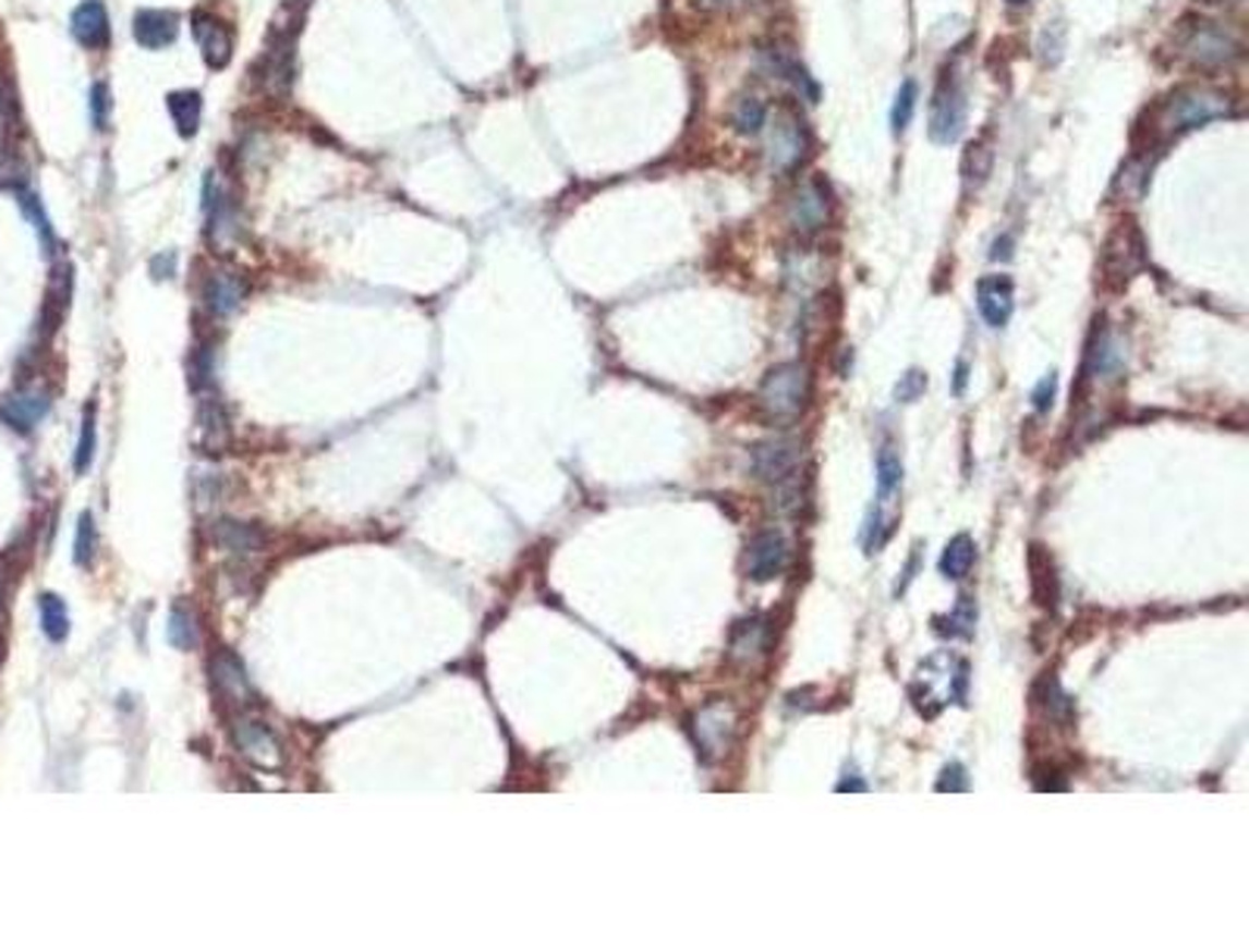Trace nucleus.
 <instances>
[{
    "label": "nucleus",
    "instance_id": "obj_46",
    "mask_svg": "<svg viewBox=\"0 0 1249 937\" xmlns=\"http://www.w3.org/2000/svg\"><path fill=\"white\" fill-rule=\"evenodd\" d=\"M1009 3H1012V7H1018V3H1028V0H1009Z\"/></svg>",
    "mask_w": 1249,
    "mask_h": 937
},
{
    "label": "nucleus",
    "instance_id": "obj_5",
    "mask_svg": "<svg viewBox=\"0 0 1249 937\" xmlns=\"http://www.w3.org/2000/svg\"><path fill=\"white\" fill-rule=\"evenodd\" d=\"M738 728V713L728 701L706 703L694 716V738L700 753L706 759H716L721 750L731 744V734Z\"/></svg>",
    "mask_w": 1249,
    "mask_h": 937
},
{
    "label": "nucleus",
    "instance_id": "obj_39",
    "mask_svg": "<svg viewBox=\"0 0 1249 937\" xmlns=\"http://www.w3.org/2000/svg\"><path fill=\"white\" fill-rule=\"evenodd\" d=\"M1053 394H1056V375L1050 373L1043 375L1041 385L1034 388V406H1038L1041 413L1043 410H1050V406H1053Z\"/></svg>",
    "mask_w": 1249,
    "mask_h": 937
},
{
    "label": "nucleus",
    "instance_id": "obj_27",
    "mask_svg": "<svg viewBox=\"0 0 1249 937\" xmlns=\"http://www.w3.org/2000/svg\"><path fill=\"white\" fill-rule=\"evenodd\" d=\"M38 612H41V629L50 641H63L70 634V612L57 594H41Z\"/></svg>",
    "mask_w": 1249,
    "mask_h": 937
},
{
    "label": "nucleus",
    "instance_id": "obj_43",
    "mask_svg": "<svg viewBox=\"0 0 1249 937\" xmlns=\"http://www.w3.org/2000/svg\"><path fill=\"white\" fill-rule=\"evenodd\" d=\"M1009 244H1012L1009 238H1003V241H996L994 251H991V257H994V259H999V257L1006 259V257H1009Z\"/></svg>",
    "mask_w": 1249,
    "mask_h": 937
},
{
    "label": "nucleus",
    "instance_id": "obj_22",
    "mask_svg": "<svg viewBox=\"0 0 1249 937\" xmlns=\"http://www.w3.org/2000/svg\"><path fill=\"white\" fill-rule=\"evenodd\" d=\"M197 422H201V445L207 447L209 453L222 450L226 441H229V419H226L222 403L213 398H204L201 413H197Z\"/></svg>",
    "mask_w": 1249,
    "mask_h": 937
},
{
    "label": "nucleus",
    "instance_id": "obj_35",
    "mask_svg": "<svg viewBox=\"0 0 1249 937\" xmlns=\"http://www.w3.org/2000/svg\"><path fill=\"white\" fill-rule=\"evenodd\" d=\"M94 460V413H85L82 422V438H78V450H75V472H85L92 466Z\"/></svg>",
    "mask_w": 1249,
    "mask_h": 937
},
{
    "label": "nucleus",
    "instance_id": "obj_28",
    "mask_svg": "<svg viewBox=\"0 0 1249 937\" xmlns=\"http://www.w3.org/2000/svg\"><path fill=\"white\" fill-rule=\"evenodd\" d=\"M731 122H735V129H738L741 135H760L765 125L763 100H760V97H741V100L735 104Z\"/></svg>",
    "mask_w": 1249,
    "mask_h": 937
},
{
    "label": "nucleus",
    "instance_id": "obj_33",
    "mask_svg": "<svg viewBox=\"0 0 1249 937\" xmlns=\"http://www.w3.org/2000/svg\"><path fill=\"white\" fill-rule=\"evenodd\" d=\"M94 550H97V528H94V515L82 513L78 519V528H75V562L78 565H88L94 560Z\"/></svg>",
    "mask_w": 1249,
    "mask_h": 937
},
{
    "label": "nucleus",
    "instance_id": "obj_21",
    "mask_svg": "<svg viewBox=\"0 0 1249 937\" xmlns=\"http://www.w3.org/2000/svg\"><path fill=\"white\" fill-rule=\"evenodd\" d=\"M166 107H169V117L175 122L179 135L182 138H194L197 129H201V113H204V100L197 92H172L166 97Z\"/></svg>",
    "mask_w": 1249,
    "mask_h": 937
},
{
    "label": "nucleus",
    "instance_id": "obj_1",
    "mask_svg": "<svg viewBox=\"0 0 1249 937\" xmlns=\"http://www.w3.org/2000/svg\"><path fill=\"white\" fill-rule=\"evenodd\" d=\"M810 369L803 363H781L765 375L756 394V410L768 422H793L810 400Z\"/></svg>",
    "mask_w": 1249,
    "mask_h": 937
},
{
    "label": "nucleus",
    "instance_id": "obj_45",
    "mask_svg": "<svg viewBox=\"0 0 1249 937\" xmlns=\"http://www.w3.org/2000/svg\"><path fill=\"white\" fill-rule=\"evenodd\" d=\"M1203 3H1230V0H1203Z\"/></svg>",
    "mask_w": 1249,
    "mask_h": 937
},
{
    "label": "nucleus",
    "instance_id": "obj_40",
    "mask_svg": "<svg viewBox=\"0 0 1249 937\" xmlns=\"http://www.w3.org/2000/svg\"><path fill=\"white\" fill-rule=\"evenodd\" d=\"M162 269H166V279H169V276H172V269H175V254L154 259V276H157V279H162Z\"/></svg>",
    "mask_w": 1249,
    "mask_h": 937
},
{
    "label": "nucleus",
    "instance_id": "obj_41",
    "mask_svg": "<svg viewBox=\"0 0 1249 937\" xmlns=\"http://www.w3.org/2000/svg\"><path fill=\"white\" fill-rule=\"evenodd\" d=\"M700 7H706V10H731L738 0H696Z\"/></svg>",
    "mask_w": 1249,
    "mask_h": 937
},
{
    "label": "nucleus",
    "instance_id": "obj_18",
    "mask_svg": "<svg viewBox=\"0 0 1249 937\" xmlns=\"http://www.w3.org/2000/svg\"><path fill=\"white\" fill-rule=\"evenodd\" d=\"M1028 565H1031V594H1034V604H1038V607L1053 609L1056 607V597H1059V582H1056L1053 557L1043 550L1041 544H1034L1031 553H1028Z\"/></svg>",
    "mask_w": 1249,
    "mask_h": 937
},
{
    "label": "nucleus",
    "instance_id": "obj_8",
    "mask_svg": "<svg viewBox=\"0 0 1249 937\" xmlns=\"http://www.w3.org/2000/svg\"><path fill=\"white\" fill-rule=\"evenodd\" d=\"M828 212H832L828 187L822 185L818 179H807L787 200V222L800 234H812L818 232V229H825Z\"/></svg>",
    "mask_w": 1249,
    "mask_h": 937
},
{
    "label": "nucleus",
    "instance_id": "obj_23",
    "mask_svg": "<svg viewBox=\"0 0 1249 937\" xmlns=\"http://www.w3.org/2000/svg\"><path fill=\"white\" fill-rule=\"evenodd\" d=\"M991 169H994V144H991V135H981V138H974L972 144L966 147V157H962V179H966V185L969 187H981L987 182Z\"/></svg>",
    "mask_w": 1249,
    "mask_h": 937
},
{
    "label": "nucleus",
    "instance_id": "obj_10",
    "mask_svg": "<svg viewBox=\"0 0 1249 937\" xmlns=\"http://www.w3.org/2000/svg\"><path fill=\"white\" fill-rule=\"evenodd\" d=\"M191 32H194V38H197V47H201V53H204L209 70H226L234 50L232 28L222 23L219 16L207 13V10H197V13L191 16Z\"/></svg>",
    "mask_w": 1249,
    "mask_h": 937
},
{
    "label": "nucleus",
    "instance_id": "obj_11",
    "mask_svg": "<svg viewBox=\"0 0 1249 937\" xmlns=\"http://www.w3.org/2000/svg\"><path fill=\"white\" fill-rule=\"evenodd\" d=\"M800 463V445L790 438H772L753 447V472L765 482H785Z\"/></svg>",
    "mask_w": 1249,
    "mask_h": 937
},
{
    "label": "nucleus",
    "instance_id": "obj_9",
    "mask_svg": "<svg viewBox=\"0 0 1249 937\" xmlns=\"http://www.w3.org/2000/svg\"><path fill=\"white\" fill-rule=\"evenodd\" d=\"M234 747L241 750L244 759H251L256 769H281L284 766V750L278 744V738L272 734V728H266L263 722L254 719H241L234 726Z\"/></svg>",
    "mask_w": 1249,
    "mask_h": 937
},
{
    "label": "nucleus",
    "instance_id": "obj_7",
    "mask_svg": "<svg viewBox=\"0 0 1249 937\" xmlns=\"http://www.w3.org/2000/svg\"><path fill=\"white\" fill-rule=\"evenodd\" d=\"M765 154H768V166L775 172H790L793 166H800L803 154H807V132H803V122L793 117V113H778L772 122V132H768V144H765Z\"/></svg>",
    "mask_w": 1249,
    "mask_h": 937
},
{
    "label": "nucleus",
    "instance_id": "obj_34",
    "mask_svg": "<svg viewBox=\"0 0 1249 937\" xmlns=\"http://www.w3.org/2000/svg\"><path fill=\"white\" fill-rule=\"evenodd\" d=\"M20 204H23L25 216L35 222V232H38V238L45 241V247L50 251L53 247V232H50V222H47L45 210H41V204H38V197L35 194H28V191H20Z\"/></svg>",
    "mask_w": 1249,
    "mask_h": 937
},
{
    "label": "nucleus",
    "instance_id": "obj_20",
    "mask_svg": "<svg viewBox=\"0 0 1249 937\" xmlns=\"http://www.w3.org/2000/svg\"><path fill=\"white\" fill-rule=\"evenodd\" d=\"M50 410V400L41 391H28V394H16L0 406V416L10 422L13 428L28 431L32 425L45 419V413Z\"/></svg>",
    "mask_w": 1249,
    "mask_h": 937
},
{
    "label": "nucleus",
    "instance_id": "obj_24",
    "mask_svg": "<svg viewBox=\"0 0 1249 937\" xmlns=\"http://www.w3.org/2000/svg\"><path fill=\"white\" fill-rule=\"evenodd\" d=\"M213 538H216L219 547H226L229 553H256L259 544H263V538H259V532H256L254 525H241V522H232V519L216 522Z\"/></svg>",
    "mask_w": 1249,
    "mask_h": 937
},
{
    "label": "nucleus",
    "instance_id": "obj_3",
    "mask_svg": "<svg viewBox=\"0 0 1249 937\" xmlns=\"http://www.w3.org/2000/svg\"><path fill=\"white\" fill-rule=\"evenodd\" d=\"M1180 53L1190 57L1200 66H1225L1234 57L1244 53L1240 38H1234L1225 25L1218 23H1184L1180 32Z\"/></svg>",
    "mask_w": 1249,
    "mask_h": 937
},
{
    "label": "nucleus",
    "instance_id": "obj_42",
    "mask_svg": "<svg viewBox=\"0 0 1249 937\" xmlns=\"http://www.w3.org/2000/svg\"><path fill=\"white\" fill-rule=\"evenodd\" d=\"M837 791H844V794H847V791H869V788H865V781L847 778V781H840V784H837Z\"/></svg>",
    "mask_w": 1249,
    "mask_h": 937
},
{
    "label": "nucleus",
    "instance_id": "obj_4",
    "mask_svg": "<svg viewBox=\"0 0 1249 937\" xmlns=\"http://www.w3.org/2000/svg\"><path fill=\"white\" fill-rule=\"evenodd\" d=\"M1143 263H1147L1143 238H1140L1133 222H1121L1103 247V276L1109 284L1121 288L1125 281H1131L1143 269Z\"/></svg>",
    "mask_w": 1249,
    "mask_h": 937
},
{
    "label": "nucleus",
    "instance_id": "obj_30",
    "mask_svg": "<svg viewBox=\"0 0 1249 937\" xmlns=\"http://www.w3.org/2000/svg\"><path fill=\"white\" fill-rule=\"evenodd\" d=\"M166 632H169L172 647H179V650H191V647L197 644V625H194V616H191V612H185V609H172Z\"/></svg>",
    "mask_w": 1249,
    "mask_h": 937
},
{
    "label": "nucleus",
    "instance_id": "obj_38",
    "mask_svg": "<svg viewBox=\"0 0 1249 937\" xmlns=\"http://www.w3.org/2000/svg\"><path fill=\"white\" fill-rule=\"evenodd\" d=\"M937 791H969V778H966V769L962 766H947L944 769V775H941V781H937Z\"/></svg>",
    "mask_w": 1249,
    "mask_h": 937
},
{
    "label": "nucleus",
    "instance_id": "obj_16",
    "mask_svg": "<svg viewBox=\"0 0 1249 937\" xmlns=\"http://www.w3.org/2000/svg\"><path fill=\"white\" fill-rule=\"evenodd\" d=\"M247 294V284L234 272H213L204 284V301L213 316H232Z\"/></svg>",
    "mask_w": 1249,
    "mask_h": 937
},
{
    "label": "nucleus",
    "instance_id": "obj_26",
    "mask_svg": "<svg viewBox=\"0 0 1249 937\" xmlns=\"http://www.w3.org/2000/svg\"><path fill=\"white\" fill-rule=\"evenodd\" d=\"M972 562H974V540L969 538V535H956V538L947 544L944 557H941V572H944L947 579H953V582H959V579L969 575Z\"/></svg>",
    "mask_w": 1249,
    "mask_h": 937
},
{
    "label": "nucleus",
    "instance_id": "obj_6",
    "mask_svg": "<svg viewBox=\"0 0 1249 937\" xmlns=\"http://www.w3.org/2000/svg\"><path fill=\"white\" fill-rule=\"evenodd\" d=\"M962 125H966V97H962L956 82L944 78L941 88L934 92V100H931L927 135L937 144H953L962 135Z\"/></svg>",
    "mask_w": 1249,
    "mask_h": 937
},
{
    "label": "nucleus",
    "instance_id": "obj_25",
    "mask_svg": "<svg viewBox=\"0 0 1249 937\" xmlns=\"http://www.w3.org/2000/svg\"><path fill=\"white\" fill-rule=\"evenodd\" d=\"M763 650H765L763 619H747V622H741V625L735 629V634H731V656L741 659V662H750V659H756Z\"/></svg>",
    "mask_w": 1249,
    "mask_h": 937
},
{
    "label": "nucleus",
    "instance_id": "obj_13",
    "mask_svg": "<svg viewBox=\"0 0 1249 937\" xmlns=\"http://www.w3.org/2000/svg\"><path fill=\"white\" fill-rule=\"evenodd\" d=\"M72 38L88 50L110 45V16L100 0H85L72 10Z\"/></svg>",
    "mask_w": 1249,
    "mask_h": 937
},
{
    "label": "nucleus",
    "instance_id": "obj_36",
    "mask_svg": "<svg viewBox=\"0 0 1249 937\" xmlns=\"http://www.w3.org/2000/svg\"><path fill=\"white\" fill-rule=\"evenodd\" d=\"M110 110H113V100H110V88L104 85V82H97L92 88V122L94 129H107V119H110Z\"/></svg>",
    "mask_w": 1249,
    "mask_h": 937
},
{
    "label": "nucleus",
    "instance_id": "obj_31",
    "mask_svg": "<svg viewBox=\"0 0 1249 937\" xmlns=\"http://www.w3.org/2000/svg\"><path fill=\"white\" fill-rule=\"evenodd\" d=\"M915 100H919L915 82H912V78H906V82L900 85V92H897L894 110H890V122H894V132H897V135H900V132H906V125L912 122V113H915Z\"/></svg>",
    "mask_w": 1249,
    "mask_h": 937
},
{
    "label": "nucleus",
    "instance_id": "obj_14",
    "mask_svg": "<svg viewBox=\"0 0 1249 937\" xmlns=\"http://www.w3.org/2000/svg\"><path fill=\"white\" fill-rule=\"evenodd\" d=\"M1012 279L1009 276H987L978 281V309L991 328H1003L1012 316Z\"/></svg>",
    "mask_w": 1249,
    "mask_h": 937
},
{
    "label": "nucleus",
    "instance_id": "obj_37",
    "mask_svg": "<svg viewBox=\"0 0 1249 937\" xmlns=\"http://www.w3.org/2000/svg\"><path fill=\"white\" fill-rule=\"evenodd\" d=\"M925 388H927L925 373L912 369V373H906L900 378V385H897V400H902V403H912V400H919L922 394H925Z\"/></svg>",
    "mask_w": 1249,
    "mask_h": 937
},
{
    "label": "nucleus",
    "instance_id": "obj_44",
    "mask_svg": "<svg viewBox=\"0 0 1249 937\" xmlns=\"http://www.w3.org/2000/svg\"><path fill=\"white\" fill-rule=\"evenodd\" d=\"M966 378H969V366H966V363H959V369H956V394H962V388H966Z\"/></svg>",
    "mask_w": 1249,
    "mask_h": 937
},
{
    "label": "nucleus",
    "instance_id": "obj_19",
    "mask_svg": "<svg viewBox=\"0 0 1249 937\" xmlns=\"http://www.w3.org/2000/svg\"><path fill=\"white\" fill-rule=\"evenodd\" d=\"M213 681L219 684V691L234 703H251L254 701V687L251 679L244 672V666L234 659L232 654H219L213 659Z\"/></svg>",
    "mask_w": 1249,
    "mask_h": 937
},
{
    "label": "nucleus",
    "instance_id": "obj_32",
    "mask_svg": "<svg viewBox=\"0 0 1249 937\" xmlns=\"http://www.w3.org/2000/svg\"><path fill=\"white\" fill-rule=\"evenodd\" d=\"M878 488L881 494H890L894 488H900L902 482V463L900 457H897V450L894 447H881L878 453Z\"/></svg>",
    "mask_w": 1249,
    "mask_h": 937
},
{
    "label": "nucleus",
    "instance_id": "obj_17",
    "mask_svg": "<svg viewBox=\"0 0 1249 937\" xmlns=\"http://www.w3.org/2000/svg\"><path fill=\"white\" fill-rule=\"evenodd\" d=\"M291 72H294V38L291 32H284V35H276L266 50V88L272 94H284L294 78Z\"/></svg>",
    "mask_w": 1249,
    "mask_h": 937
},
{
    "label": "nucleus",
    "instance_id": "obj_29",
    "mask_svg": "<svg viewBox=\"0 0 1249 937\" xmlns=\"http://www.w3.org/2000/svg\"><path fill=\"white\" fill-rule=\"evenodd\" d=\"M974 625V607L972 597H962L956 612H949L947 619H934V632L949 634V637H969Z\"/></svg>",
    "mask_w": 1249,
    "mask_h": 937
},
{
    "label": "nucleus",
    "instance_id": "obj_2",
    "mask_svg": "<svg viewBox=\"0 0 1249 937\" xmlns=\"http://www.w3.org/2000/svg\"><path fill=\"white\" fill-rule=\"evenodd\" d=\"M1227 113H1230V100L1225 94L1212 92V88H1180L1159 107V129L1165 132V138H1172V135L1200 129L1205 122L1222 119Z\"/></svg>",
    "mask_w": 1249,
    "mask_h": 937
},
{
    "label": "nucleus",
    "instance_id": "obj_12",
    "mask_svg": "<svg viewBox=\"0 0 1249 937\" xmlns=\"http://www.w3.org/2000/svg\"><path fill=\"white\" fill-rule=\"evenodd\" d=\"M785 562H787V544L775 528L760 532V535L753 538L750 553H747V572H750L753 582H772V579H778L781 569H785Z\"/></svg>",
    "mask_w": 1249,
    "mask_h": 937
},
{
    "label": "nucleus",
    "instance_id": "obj_15",
    "mask_svg": "<svg viewBox=\"0 0 1249 937\" xmlns=\"http://www.w3.org/2000/svg\"><path fill=\"white\" fill-rule=\"evenodd\" d=\"M132 35L141 47L160 50L179 38V16L172 10H138L132 20Z\"/></svg>",
    "mask_w": 1249,
    "mask_h": 937
}]
</instances>
